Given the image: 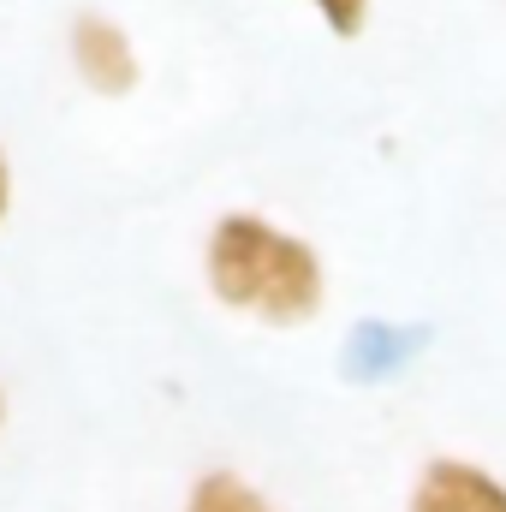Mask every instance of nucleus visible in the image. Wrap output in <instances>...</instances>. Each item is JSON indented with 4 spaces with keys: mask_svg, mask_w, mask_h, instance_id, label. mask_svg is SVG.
<instances>
[{
    "mask_svg": "<svg viewBox=\"0 0 506 512\" xmlns=\"http://www.w3.org/2000/svg\"><path fill=\"white\" fill-rule=\"evenodd\" d=\"M6 197H12V173H6V155H0V215H6Z\"/></svg>",
    "mask_w": 506,
    "mask_h": 512,
    "instance_id": "423d86ee",
    "label": "nucleus"
},
{
    "mask_svg": "<svg viewBox=\"0 0 506 512\" xmlns=\"http://www.w3.org/2000/svg\"><path fill=\"white\" fill-rule=\"evenodd\" d=\"M72 66L102 96H126L131 84H137V48H131L126 30L114 18H102V12H84L72 24Z\"/></svg>",
    "mask_w": 506,
    "mask_h": 512,
    "instance_id": "7ed1b4c3",
    "label": "nucleus"
},
{
    "mask_svg": "<svg viewBox=\"0 0 506 512\" xmlns=\"http://www.w3.org/2000/svg\"><path fill=\"white\" fill-rule=\"evenodd\" d=\"M405 512H506V483L471 459H429Z\"/></svg>",
    "mask_w": 506,
    "mask_h": 512,
    "instance_id": "f03ea898",
    "label": "nucleus"
},
{
    "mask_svg": "<svg viewBox=\"0 0 506 512\" xmlns=\"http://www.w3.org/2000/svg\"><path fill=\"white\" fill-rule=\"evenodd\" d=\"M209 292L245 316H262L274 328L310 322L322 310V256L310 239L268 227L262 215H227L209 233Z\"/></svg>",
    "mask_w": 506,
    "mask_h": 512,
    "instance_id": "f257e3e1",
    "label": "nucleus"
},
{
    "mask_svg": "<svg viewBox=\"0 0 506 512\" xmlns=\"http://www.w3.org/2000/svg\"><path fill=\"white\" fill-rule=\"evenodd\" d=\"M185 512H274V507L256 495L239 471H209V477H197L191 507Z\"/></svg>",
    "mask_w": 506,
    "mask_h": 512,
    "instance_id": "20e7f679",
    "label": "nucleus"
},
{
    "mask_svg": "<svg viewBox=\"0 0 506 512\" xmlns=\"http://www.w3.org/2000/svg\"><path fill=\"white\" fill-rule=\"evenodd\" d=\"M0 423H6V399H0Z\"/></svg>",
    "mask_w": 506,
    "mask_h": 512,
    "instance_id": "0eeeda50",
    "label": "nucleus"
},
{
    "mask_svg": "<svg viewBox=\"0 0 506 512\" xmlns=\"http://www.w3.org/2000/svg\"><path fill=\"white\" fill-rule=\"evenodd\" d=\"M316 12L334 36H358L370 24V0H316Z\"/></svg>",
    "mask_w": 506,
    "mask_h": 512,
    "instance_id": "39448f33",
    "label": "nucleus"
}]
</instances>
